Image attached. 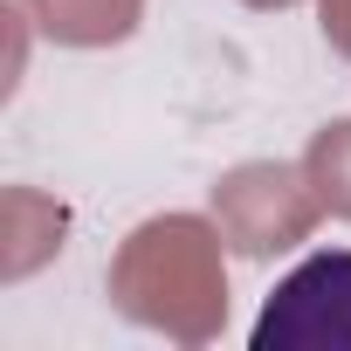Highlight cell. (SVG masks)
Returning <instances> with one entry per match:
<instances>
[{
	"mask_svg": "<svg viewBox=\"0 0 351 351\" xmlns=\"http://www.w3.org/2000/svg\"><path fill=\"white\" fill-rule=\"evenodd\" d=\"M255 351H351V248H324L269 289Z\"/></svg>",
	"mask_w": 351,
	"mask_h": 351,
	"instance_id": "6da1fadb",
	"label": "cell"
}]
</instances>
